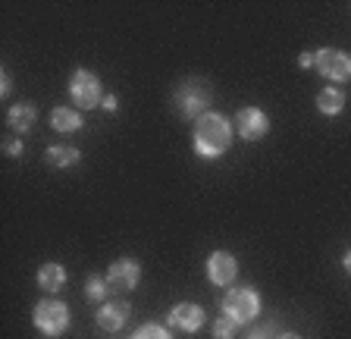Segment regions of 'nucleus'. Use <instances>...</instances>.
Wrapping results in <instances>:
<instances>
[{
	"mask_svg": "<svg viewBox=\"0 0 351 339\" xmlns=\"http://www.w3.org/2000/svg\"><path fill=\"white\" fill-rule=\"evenodd\" d=\"M232 145V126L219 113H204L195 119V154L204 161L223 157Z\"/></svg>",
	"mask_w": 351,
	"mask_h": 339,
	"instance_id": "f257e3e1",
	"label": "nucleus"
},
{
	"mask_svg": "<svg viewBox=\"0 0 351 339\" xmlns=\"http://www.w3.org/2000/svg\"><path fill=\"white\" fill-rule=\"evenodd\" d=\"M210 101H213V91L204 79H189L176 89V107H179V113H182L185 119L204 117Z\"/></svg>",
	"mask_w": 351,
	"mask_h": 339,
	"instance_id": "f03ea898",
	"label": "nucleus"
},
{
	"mask_svg": "<svg viewBox=\"0 0 351 339\" xmlns=\"http://www.w3.org/2000/svg\"><path fill=\"white\" fill-rule=\"evenodd\" d=\"M32 320H35V327L44 336H63L69 330V308L60 299H44V302L35 305Z\"/></svg>",
	"mask_w": 351,
	"mask_h": 339,
	"instance_id": "7ed1b4c3",
	"label": "nucleus"
},
{
	"mask_svg": "<svg viewBox=\"0 0 351 339\" xmlns=\"http://www.w3.org/2000/svg\"><path fill=\"white\" fill-rule=\"evenodd\" d=\"M223 314L229 320H235V324H251L261 314V295L254 289H232L223 299Z\"/></svg>",
	"mask_w": 351,
	"mask_h": 339,
	"instance_id": "20e7f679",
	"label": "nucleus"
},
{
	"mask_svg": "<svg viewBox=\"0 0 351 339\" xmlns=\"http://www.w3.org/2000/svg\"><path fill=\"white\" fill-rule=\"evenodd\" d=\"M69 97L79 104V110H91L104 101V89L101 79H97L91 69H75L73 79H69Z\"/></svg>",
	"mask_w": 351,
	"mask_h": 339,
	"instance_id": "39448f33",
	"label": "nucleus"
},
{
	"mask_svg": "<svg viewBox=\"0 0 351 339\" xmlns=\"http://www.w3.org/2000/svg\"><path fill=\"white\" fill-rule=\"evenodd\" d=\"M314 69L329 82H348L351 79V57L339 47H320L314 54Z\"/></svg>",
	"mask_w": 351,
	"mask_h": 339,
	"instance_id": "423d86ee",
	"label": "nucleus"
},
{
	"mask_svg": "<svg viewBox=\"0 0 351 339\" xmlns=\"http://www.w3.org/2000/svg\"><path fill=\"white\" fill-rule=\"evenodd\" d=\"M138 280H141V264L135 258H119L107 270L110 292H132V289L138 286Z\"/></svg>",
	"mask_w": 351,
	"mask_h": 339,
	"instance_id": "0eeeda50",
	"label": "nucleus"
},
{
	"mask_svg": "<svg viewBox=\"0 0 351 339\" xmlns=\"http://www.w3.org/2000/svg\"><path fill=\"white\" fill-rule=\"evenodd\" d=\"M235 129H239L241 139L257 141L270 132V119H267V113H263L261 107H241V110L235 113Z\"/></svg>",
	"mask_w": 351,
	"mask_h": 339,
	"instance_id": "6e6552de",
	"label": "nucleus"
},
{
	"mask_svg": "<svg viewBox=\"0 0 351 339\" xmlns=\"http://www.w3.org/2000/svg\"><path fill=\"white\" fill-rule=\"evenodd\" d=\"M167 324L176 327V330H182V333H197L204 327V308L195 302H179L167 314Z\"/></svg>",
	"mask_w": 351,
	"mask_h": 339,
	"instance_id": "1a4fd4ad",
	"label": "nucleus"
},
{
	"mask_svg": "<svg viewBox=\"0 0 351 339\" xmlns=\"http://www.w3.org/2000/svg\"><path fill=\"white\" fill-rule=\"evenodd\" d=\"M207 277H210L213 286H229L239 277V261L229 251H213L207 258Z\"/></svg>",
	"mask_w": 351,
	"mask_h": 339,
	"instance_id": "9d476101",
	"label": "nucleus"
},
{
	"mask_svg": "<svg viewBox=\"0 0 351 339\" xmlns=\"http://www.w3.org/2000/svg\"><path fill=\"white\" fill-rule=\"evenodd\" d=\"M129 314H132L129 302H119V299H117V302H104L95 320H97V327H101V330L117 333V330H123V327H125Z\"/></svg>",
	"mask_w": 351,
	"mask_h": 339,
	"instance_id": "9b49d317",
	"label": "nucleus"
},
{
	"mask_svg": "<svg viewBox=\"0 0 351 339\" xmlns=\"http://www.w3.org/2000/svg\"><path fill=\"white\" fill-rule=\"evenodd\" d=\"M35 119H38L35 104H13L7 113V123L13 132H29L32 126H35Z\"/></svg>",
	"mask_w": 351,
	"mask_h": 339,
	"instance_id": "f8f14e48",
	"label": "nucleus"
},
{
	"mask_svg": "<svg viewBox=\"0 0 351 339\" xmlns=\"http://www.w3.org/2000/svg\"><path fill=\"white\" fill-rule=\"evenodd\" d=\"M38 286H41L44 292H60V289L66 286L63 264H57V261H51V264H41V270H38Z\"/></svg>",
	"mask_w": 351,
	"mask_h": 339,
	"instance_id": "ddd939ff",
	"label": "nucleus"
},
{
	"mask_svg": "<svg viewBox=\"0 0 351 339\" xmlns=\"http://www.w3.org/2000/svg\"><path fill=\"white\" fill-rule=\"evenodd\" d=\"M82 123H85V119H82V113L73 110V107H57V110L51 113V126L57 129V132H63V135L79 132Z\"/></svg>",
	"mask_w": 351,
	"mask_h": 339,
	"instance_id": "4468645a",
	"label": "nucleus"
},
{
	"mask_svg": "<svg viewBox=\"0 0 351 339\" xmlns=\"http://www.w3.org/2000/svg\"><path fill=\"white\" fill-rule=\"evenodd\" d=\"M44 161L51 163V167H57V170H66V167H73V163H79V161H82V154H79V148L53 145V148H47Z\"/></svg>",
	"mask_w": 351,
	"mask_h": 339,
	"instance_id": "2eb2a0df",
	"label": "nucleus"
},
{
	"mask_svg": "<svg viewBox=\"0 0 351 339\" xmlns=\"http://www.w3.org/2000/svg\"><path fill=\"white\" fill-rule=\"evenodd\" d=\"M317 110L326 113V117H339L345 110V95L342 89H323L317 95Z\"/></svg>",
	"mask_w": 351,
	"mask_h": 339,
	"instance_id": "dca6fc26",
	"label": "nucleus"
},
{
	"mask_svg": "<svg viewBox=\"0 0 351 339\" xmlns=\"http://www.w3.org/2000/svg\"><path fill=\"white\" fill-rule=\"evenodd\" d=\"M110 292V286H107V280L104 277H88V283H85V295L91 299V302H104V295Z\"/></svg>",
	"mask_w": 351,
	"mask_h": 339,
	"instance_id": "f3484780",
	"label": "nucleus"
},
{
	"mask_svg": "<svg viewBox=\"0 0 351 339\" xmlns=\"http://www.w3.org/2000/svg\"><path fill=\"white\" fill-rule=\"evenodd\" d=\"M132 339H173V336H169V330L167 327H160V324H145V327L135 330V336Z\"/></svg>",
	"mask_w": 351,
	"mask_h": 339,
	"instance_id": "a211bd4d",
	"label": "nucleus"
},
{
	"mask_svg": "<svg viewBox=\"0 0 351 339\" xmlns=\"http://www.w3.org/2000/svg\"><path fill=\"white\" fill-rule=\"evenodd\" d=\"M235 327H239V324H235V320H229V317L223 314L217 324H213V339H232L235 336Z\"/></svg>",
	"mask_w": 351,
	"mask_h": 339,
	"instance_id": "6ab92c4d",
	"label": "nucleus"
},
{
	"mask_svg": "<svg viewBox=\"0 0 351 339\" xmlns=\"http://www.w3.org/2000/svg\"><path fill=\"white\" fill-rule=\"evenodd\" d=\"M3 154L19 157V154H22V141H19V139H7V141H3Z\"/></svg>",
	"mask_w": 351,
	"mask_h": 339,
	"instance_id": "aec40b11",
	"label": "nucleus"
},
{
	"mask_svg": "<svg viewBox=\"0 0 351 339\" xmlns=\"http://www.w3.org/2000/svg\"><path fill=\"white\" fill-rule=\"evenodd\" d=\"M248 339H276V336H273V327H270V324H263L261 330H257V333H251Z\"/></svg>",
	"mask_w": 351,
	"mask_h": 339,
	"instance_id": "412c9836",
	"label": "nucleus"
},
{
	"mask_svg": "<svg viewBox=\"0 0 351 339\" xmlns=\"http://www.w3.org/2000/svg\"><path fill=\"white\" fill-rule=\"evenodd\" d=\"M10 85H13V82H10V73H0V97H7L10 91H13Z\"/></svg>",
	"mask_w": 351,
	"mask_h": 339,
	"instance_id": "4be33fe9",
	"label": "nucleus"
},
{
	"mask_svg": "<svg viewBox=\"0 0 351 339\" xmlns=\"http://www.w3.org/2000/svg\"><path fill=\"white\" fill-rule=\"evenodd\" d=\"M101 104H104V110H110V113H113V110H117V104H119V101H117V97H113V95H104V101H101Z\"/></svg>",
	"mask_w": 351,
	"mask_h": 339,
	"instance_id": "5701e85b",
	"label": "nucleus"
},
{
	"mask_svg": "<svg viewBox=\"0 0 351 339\" xmlns=\"http://www.w3.org/2000/svg\"><path fill=\"white\" fill-rule=\"evenodd\" d=\"M298 63H301V67H314V54H301V57H298Z\"/></svg>",
	"mask_w": 351,
	"mask_h": 339,
	"instance_id": "b1692460",
	"label": "nucleus"
},
{
	"mask_svg": "<svg viewBox=\"0 0 351 339\" xmlns=\"http://www.w3.org/2000/svg\"><path fill=\"white\" fill-rule=\"evenodd\" d=\"M342 264H345V270L351 273V251H348V255H345V261H342Z\"/></svg>",
	"mask_w": 351,
	"mask_h": 339,
	"instance_id": "393cba45",
	"label": "nucleus"
},
{
	"mask_svg": "<svg viewBox=\"0 0 351 339\" xmlns=\"http://www.w3.org/2000/svg\"><path fill=\"white\" fill-rule=\"evenodd\" d=\"M276 339H301V336H295V333H279Z\"/></svg>",
	"mask_w": 351,
	"mask_h": 339,
	"instance_id": "a878e982",
	"label": "nucleus"
}]
</instances>
